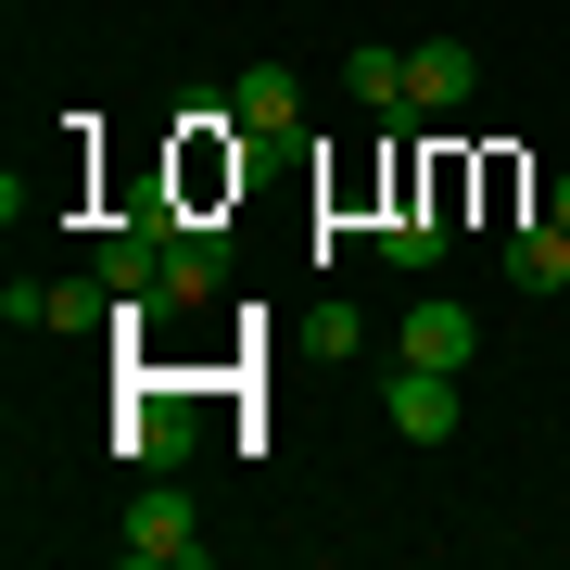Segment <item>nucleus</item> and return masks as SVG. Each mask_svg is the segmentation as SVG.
I'll return each instance as SVG.
<instances>
[{
  "label": "nucleus",
  "instance_id": "obj_1",
  "mask_svg": "<svg viewBox=\"0 0 570 570\" xmlns=\"http://www.w3.org/2000/svg\"><path fill=\"white\" fill-rule=\"evenodd\" d=\"M127 558H140V570H204V558H216L204 508H190V494L165 482V469H153L140 494H127Z\"/></svg>",
  "mask_w": 570,
  "mask_h": 570
},
{
  "label": "nucleus",
  "instance_id": "obj_2",
  "mask_svg": "<svg viewBox=\"0 0 570 570\" xmlns=\"http://www.w3.org/2000/svg\"><path fill=\"white\" fill-rule=\"evenodd\" d=\"M381 419L406 431V444H444V431H456V367H406V355H393V381H381Z\"/></svg>",
  "mask_w": 570,
  "mask_h": 570
},
{
  "label": "nucleus",
  "instance_id": "obj_3",
  "mask_svg": "<svg viewBox=\"0 0 570 570\" xmlns=\"http://www.w3.org/2000/svg\"><path fill=\"white\" fill-rule=\"evenodd\" d=\"M393 355H406V367H469V355H482V317L431 292V305H406V317H393Z\"/></svg>",
  "mask_w": 570,
  "mask_h": 570
},
{
  "label": "nucleus",
  "instance_id": "obj_4",
  "mask_svg": "<svg viewBox=\"0 0 570 570\" xmlns=\"http://www.w3.org/2000/svg\"><path fill=\"white\" fill-rule=\"evenodd\" d=\"M89 279H102L115 305H153L165 292V228H102V242H89Z\"/></svg>",
  "mask_w": 570,
  "mask_h": 570
},
{
  "label": "nucleus",
  "instance_id": "obj_5",
  "mask_svg": "<svg viewBox=\"0 0 570 570\" xmlns=\"http://www.w3.org/2000/svg\"><path fill=\"white\" fill-rule=\"evenodd\" d=\"M469 89H482V51L469 39H419L406 51V115H456Z\"/></svg>",
  "mask_w": 570,
  "mask_h": 570
},
{
  "label": "nucleus",
  "instance_id": "obj_6",
  "mask_svg": "<svg viewBox=\"0 0 570 570\" xmlns=\"http://www.w3.org/2000/svg\"><path fill=\"white\" fill-rule=\"evenodd\" d=\"M228 115H242V140H292V127H305V77H292V63H242Z\"/></svg>",
  "mask_w": 570,
  "mask_h": 570
},
{
  "label": "nucleus",
  "instance_id": "obj_7",
  "mask_svg": "<svg viewBox=\"0 0 570 570\" xmlns=\"http://www.w3.org/2000/svg\"><path fill=\"white\" fill-rule=\"evenodd\" d=\"M115 456H127V469H178V456H190V406H165V393H140V406L115 419Z\"/></svg>",
  "mask_w": 570,
  "mask_h": 570
},
{
  "label": "nucleus",
  "instance_id": "obj_8",
  "mask_svg": "<svg viewBox=\"0 0 570 570\" xmlns=\"http://www.w3.org/2000/svg\"><path fill=\"white\" fill-rule=\"evenodd\" d=\"M216 279H228L216 228H165V292H153V305H216Z\"/></svg>",
  "mask_w": 570,
  "mask_h": 570
},
{
  "label": "nucleus",
  "instance_id": "obj_9",
  "mask_svg": "<svg viewBox=\"0 0 570 570\" xmlns=\"http://www.w3.org/2000/svg\"><path fill=\"white\" fill-rule=\"evenodd\" d=\"M508 279H520V292H570V228H558V216L508 242Z\"/></svg>",
  "mask_w": 570,
  "mask_h": 570
},
{
  "label": "nucleus",
  "instance_id": "obj_10",
  "mask_svg": "<svg viewBox=\"0 0 570 570\" xmlns=\"http://www.w3.org/2000/svg\"><path fill=\"white\" fill-rule=\"evenodd\" d=\"M343 89H355L367 115H406V51H381V39H367V51H343Z\"/></svg>",
  "mask_w": 570,
  "mask_h": 570
},
{
  "label": "nucleus",
  "instance_id": "obj_11",
  "mask_svg": "<svg viewBox=\"0 0 570 570\" xmlns=\"http://www.w3.org/2000/svg\"><path fill=\"white\" fill-rule=\"evenodd\" d=\"M444 242H456L444 216H393V228H381V254H393V266H444Z\"/></svg>",
  "mask_w": 570,
  "mask_h": 570
},
{
  "label": "nucleus",
  "instance_id": "obj_12",
  "mask_svg": "<svg viewBox=\"0 0 570 570\" xmlns=\"http://www.w3.org/2000/svg\"><path fill=\"white\" fill-rule=\"evenodd\" d=\"M51 330H115V292L102 279H51Z\"/></svg>",
  "mask_w": 570,
  "mask_h": 570
},
{
  "label": "nucleus",
  "instance_id": "obj_13",
  "mask_svg": "<svg viewBox=\"0 0 570 570\" xmlns=\"http://www.w3.org/2000/svg\"><path fill=\"white\" fill-rule=\"evenodd\" d=\"M546 216H558V228H570V178H558V190H546Z\"/></svg>",
  "mask_w": 570,
  "mask_h": 570
}]
</instances>
